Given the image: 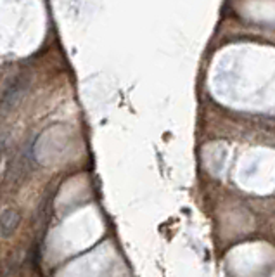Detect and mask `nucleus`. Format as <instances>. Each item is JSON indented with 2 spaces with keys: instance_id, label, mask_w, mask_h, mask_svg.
Returning a JSON list of instances; mask_svg holds the SVG:
<instances>
[{
  "instance_id": "1",
  "label": "nucleus",
  "mask_w": 275,
  "mask_h": 277,
  "mask_svg": "<svg viewBox=\"0 0 275 277\" xmlns=\"http://www.w3.org/2000/svg\"><path fill=\"white\" fill-rule=\"evenodd\" d=\"M24 87H26V83L21 78L12 82L7 87L5 94H3V97H2V111H9V109H12L14 106L19 103V99L23 97Z\"/></svg>"
},
{
  "instance_id": "2",
  "label": "nucleus",
  "mask_w": 275,
  "mask_h": 277,
  "mask_svg": "<svg viewBox=\"0 0 275 277\" xmlns=\"http://www.w3.org/2000/svg\"><path fill=\"white\" fill-rule=\"evenodd\" d=\"M21 215L16 210H5L0 215V238H9L19 227Z\"/></svg>"
}]
</instances>
